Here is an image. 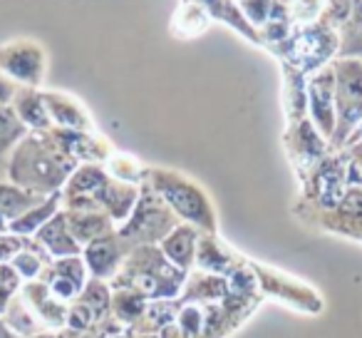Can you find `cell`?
Returning <instances> with one entry per match:
<instances>
[{
    "mask_svg": "<svg viewBox=\"0 0 362 338\" xmlns=\"http://www.w3.org/2000/svg\"><path fill=\"white\" fill-rule=\"evenodd\" d=\"M55 209V204H47L45 209H40L37 214H30V217H23V219H18L16 224H13V232H21V234H28V232H33V229L37 227V224H42L47 217H50V212Z\"/></svg>",
    "mask_w": 362,
    "mask_h": 338,
    "instance_id": "9",
    "label": "cell"
},
{
    "mask_svg": "<svg viewBox=\"0 0 362 338\" xmlns=\"http://www.w3.org/2000/svg\"><path fill=\"white\" fill-rule=\"evenodd\" d=\"M194 249H197V244H194L192 229H176L171 237L164 239V254L171 259V264H174L176 269H181V271L192 264Z\"/></svg>",
    "mask_w": 362,
    "mask_h": 338,
    "instance_id": "3",
    "label": "cell"
},
{
    "mask_svg": "<svg viewBox=\"0 0 362 338\" xmlns=\"http://www.w3.org/2000/svg\"><path fill=\"white\" fill-rule=\"evenodd\" d=\"M87 266L97 278H110L119 271V249L112 239H95L90 247L85 249Z\"/></svg>",
    "mask_w": 362,
    "mask_h": 338,
    "instance_id": "2",
    "label": "cell"
},
{
    "mask_svg": "<svg viewBox=\"0 0 362 338\" xmlns=\"http://www.w3.org/2000/svg\"><path fill=\"white\" fill-rule=\"evenodd\" d=\"M330 77L322 75L317 77L315 82H313V110H315V117L320 122L317 125L325 127V132H330L332 127V107L327 105L330 102Z\"/></svg>",
    "mask_w": 362,
    "mask_h": 338,
    "instance_id": "4",
    "label": "cell"
},
{
    "mask_svg": "<svg viewBox=\"0 0 362 338\" xmlns=\"http://www.w3.org/2000/svg\"><path fill=\"white\" fill-rule=\"evenodd\" d=\"M202 328H204L202 308L194 306V303H189V306L181 308V313H179V331H189L192 336H197V333H202Z\"/></svg>",
    "mask_w": 362,
    "mask_h": 338,
    "instance_id": "7",
    "label": "cell"
},
{
    "mask_svg": "<svg viewBox=\"0 0 362 338\" xmlns=\"http://www.w3.org/2000/svg\"><path fill=\"white\" fill-rule=\"evenodd\" d=\"M13 269H16L21 276H25V278H33V276H37L40 274V269H42V264L37 261L33 254H28V252H23V254H18L16 257V264H13Z\"/></svg>",
    "mask_w": 362,
    "mask_h": 338,
    "instance_id": "8",
    "label": "cell"
},
{
    "mask_svg": "<svg viewBox=\"0 0 362 338\" xmlns=\"http://www.w3.org/2000/svg\"><path fill=\"white\" fill-rule=\"evenodd\" d=\"M337 110L345 127H352L362 115V70L357 65L340 67L337 82Z\"/></svg>",
    "mask_w": 362,
    "mask_h": 338,
    "instance_id": "1",
    "label": "cell"
},
{
    "mask_svg": "<svg viewBox=\"0 0 362 338\" xmlns=\"http://www.w3.org/2000/svg\"><path fill=\"white\" fill-rule=\"evenodd\" d=\"M357 135H362V130H360V132H357Z\"/></svg>",
    "mask_w": 362,
    "mask_h": 338,
    "instance_id": "14",
    "label": "cell"
},
{
    "mask_svg": "<svg viewBox=\"0 0 362 338\" xmlns=\"http://www.w3.org/2000/svg\"><path fill=\"white\" fill-rule=\"evenodd\" d=\"M67 321H70V326L72 328H77V331H82V328H87L90 326V321H92V311L85 306V303H77L75 308H72V313L67 316Z\"/></svg>",
    "mask_w": 362,
    "mask_h": 338,
    "instance_id": "10",
    "label": "cell"
},
{
    "mask_svg": "<svg viewBox=\"0 0 362 338\" xmlns=\"http://www.w3.org/2000/svg\"><path fill=\"white\" fill-rule=\"evenodd\" d=\"M115 303H117V316L124 323L141 321V316L146 311L144 296H139V293H117Z\"/></svg>",
    "mask_w": 362,
    "mask_h": 338,
    "instance_id": "5",
    "label": "cell"
},
{
    "mask_svg": "<svg viewBox=\"0 0 362 338\" xmlns=\"http://www.w3.org/2000/svg\"><path fill=\"white\" fill-rule=\"evenodd\" d=\"M55 274L67 278V281H72L77 288L85 286V264L80 259H60L55 266Z\"/></svg>",
    "mask_w": 362,
    "mask_h": 338,
    "instance_id": "6",
    "label": "cell"
},
{
    "mask_svg": "<svg viewBox=\"0 0 362 338\" xmlns=\"http://www.w3.org/2000/svg\"><path fill=\"white\" fill-rule=\"evenodd\" d=\"M144 338H156V336H144ZM161 338V336H159Z\"/></svg>",
    "mask_w": 362,
    "mask_h": 338,
    "instance_id": "12",
    "label": "cell"
},
{
    "mask_svg": "<svg viewBox=\"0 0 362 338\" xmlns=\"http://www.w3.org/2000/svg\"><path fill=\"white\" fill-rule=\"evenodd\" d=\"M0 338H16L11 331H8V326H6V323H3V321H0Z\"/></svg>",
    "mask_w": 362,
    "mask_h": 338,
    "instance_id": "11",
    "label": "cell"
},
{
    "mask_svg": "<svg viewBox=\"0 0 362 338\" xmlns=\"http://www.w3.org/2000/svg\"><path fill=\"white\" fill-rule=\"evenodd\" d=\"M112 338H122V336H112Z\"/></svg>",
    "mask_w": 362,
    "mask_h": 338,
    "instance_id": "13",
    "label": "cell"
}]
</instances>
